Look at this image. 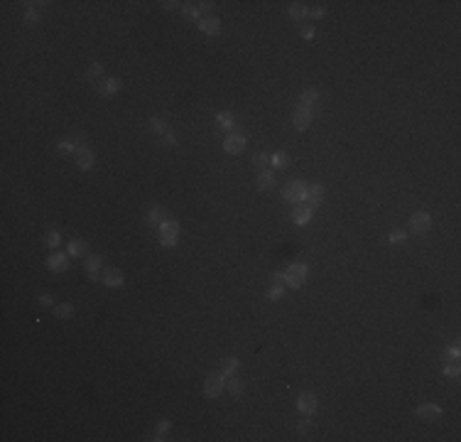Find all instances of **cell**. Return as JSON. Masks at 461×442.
<instances>
[{"label":"cell","mask_w":461,"mask_h":442,"mask_svg":"<svg viewBox=\"0 0 461 442\" xmlns=\"http://www.w3.org/2000/svg\"><path fill=\"white\" fill-rule=\"evenodd\" d=\"M309 278V268L304 263H292L287 270H285V285L287 288H302Z\"/></svg>","instance_id":"6da1fadb"},{"label":"cell","mask_w":461,"mask_h":442,"mask_svg":"<svg viewBox=\"0 0 461 442\" xmlns=\"http://www.w3.org/2000/svg\"><path fill=\"white\" fill-rule=\"evenodd\" d=\"M282 197L290 202V204H304V199H307V184L302 182V179H294V182H290L285 189H282Z\"/></svg>","instance_id":"7a4b0ae2"},{"label":"cell","mask_w":461,"mask_h":442,"mask_svg":"<svg viewBox=\"0 0 461 442\" xmlns=\"http://www.w3.org/2000/svg\"><path fill=\"white\" fill-rule=\"evenodd\" d=\"M223 388H226V376L221 371L206 376V381H204V396L206 398H218L223 393Z\"/></svg>","instance_id":"3957f363"},{"label":"cell","mask_w":461,"mask_h":442,"mask_svg":"<svg viewBox=\"0 0 461 442\" xmlns=\"http://www.w3.org/2000/svg\"><path fill=\"white\" fill-rule=\"evenodd\" d=\"M177 238H179V221L167 219L162 226H160V243L169 248V246L177 243Z\"/></svg>","instance_id":"277c9868"},{"label":"cell","mask_w":461,"mask_h":442,"mask_svg":"<svg viewBox=\"0 0 461 442\" xmlns=\"http://www.w3.org/2000/svg\"><path fill=\"white\" fill-rule=\"evenodd\" d=\"M429 228H432V217H429V212H415V214L410 217V231H412L415 236H424Z\"/></svg>","instance_id":"5b68a950"},{"label":"cell","mask_w":461,"mask_h":442,"mask_svg":"<svg viewBox=\"0 0 461 442\" xmlns=\"http://www.w3.org/2000/svg\"><path fill=\"white\" fill-rule=\"evenodd\" d=\"M312 118H314L312 106H302V103H299V106L294 108V118H292V123H294V128H297L299 133H304V131H309Z\"/></svg>","instance_id":"8992f818"},{"label":"cell","mask_w":461,"mask_h":442,"mask_svg":"<svg viewBox=\"0 0 461 442\" xmlns=\"http://www.w3.org/2000/svg\"><path fill=\"white\" fill-rule=\"evenodd\" d=\"M84 268H86V273H88V278L93 280V283H101V275H103V256L101 253H88L86 256V261H84Z\"/></svg>","instance_id":"52a82bcc"},{"label":"cell","mask_w":461,"mask_h":442,"mask_svg":"<svg viewBox=\"0 0 461 442\" xmlns=\"http://www.w3.org/2000/svg\"><path fill=\"white\" fill-rule=\"evenodd\" d=\"M121 86H123V81H121L118 76H108V79H103V81L96 84V93H98L101 98H111L113 93L121 91Z\"/></svg>","instance_id":"ba28073f"},{"label":"cell","mask_w":461,"mask_h":442,"mask_svg":"<svg viewBox=\"0 0 461 442\" xmlns=\"http://www.w3.org/2000/svg\"><path fill=\"white\" fill-rule=\"evenodd\" d=\"M74 162H76V167L79 170H91L93 165H96V152L91 150V147H86V145H81L79 150H76V157H74Z\"/></svg>","instance_id":"9c48e42d"},{"label":"cell","mask_w":461,"mask_h":442,"mask_svg":"<svg viewBox=\"0 0 461 442\" xmlns=\"http://www.w3.org/2000/svg\"><path fill=\"white\" fill-rule=\"evenodd\" d=\"M415 413H417V418L424 420V423H437V420L442 418V408H439L437 403H422Z\"/></svg>","instance_id":"30bf717a"},{"label":"cell","mask_w":461,"mask_h":442,"mask_svg":"<svg viewBox=\"0 0 461 442\" xmlns=\"http://www.w3.org/2000/svg\"><path fill=\"white\" fill-rule=\"evenodd\" d=\"M47 268H49L52 273H64V270H69V253L52 251L49 258H47Z\"/></svg>","instance_id":"8fae6325"},{"label":"cell","mask_w":461,"mask_h":442,"mask_svg":"<svg viewBox=\"0 0 461 442\" xmlns=\"http://www.w3.org/2000/svg\"><path fill=\"white\" fill-rule=\"evenodd\" d=\"M246 138L241 135V133H228L226 135V140H223V150L228 152V155H241L243 150H246Z\"/></svg>","instance_id":"7c38bea8"},{"label":"cell","mask_w":461,"mask_h":442,"mask_svg":"<svg viewBox=\"0 0 461 442\" xmlns=\"http://www.w3.org/2000/svg\"><path fill=\"white\" fill-rule=\"evenodd\" d=\"M101 283L108 285V288H121L126 283V275H123L121 268H106L103 275H101Z\"/></svg>","instance_id":"4fadbf2b"},{"label":"cell","mask_w":461,"mask_h":442,"mask_svg":"<svg viewBox=\"0 0 461 442\" xmlns=\"http://www.w3.org/2000/svg\"><path fill=\"white\" fill-rule=\"evenodd\" d=\"M317 396L314 393H302L299 398H297V410L302 413V415H314L317 413Z\"/></svg>","instance_id":"5bb4252c"},{"label":"cell","mask_w":461,"mask_h":442,"mask_svg":"<svg viewBox=\"0 0 461 442\" xmlns=\"http://www.w3.org/2000/svg\"><path fill=\"white\" fill-rule=\"evenodd\" d=\"M312 217H314V209H312L309 204H297V207H294V212H292V221H294L297 226L309 223V221H312Z\"/></svg>","instance_id":"9a60e30c"},{"label":"cell","mask_w":461,"mask_h":442,"mask_svg":"<svg viewBox=\"0 0 461 442\" xmlns=\"http://www.w3.org/2000/svg\"><path fill=\"white\" fill-rule=\"evenodd\" d=\"M199 30L204 32V35H211V37H216L218 32H221V20L213 15V17H201L199 20Z\"/></svg>","instance_id":"2e32d148"},{"label":"cell","mask_w":461,"mask_h":442,"mask_svg":"<svg viewBox=\"0 0 461 442\" xmlns=\"http://www.w3.org/2000/svg\"><path fill=\"white\" fill-rule=\"evenodd\" d=\"M81 138L79 135H74V138H64V140H59L57 143V152L62 155V157H66V155H76V150L81 147V143H79Z\"/></svg>","instance_id":"e0dca14e"},{"label":"cell","mask_w":461,"mask_h":442,"mask_svg":"<svg viewBox=\"0 0 461 442\" xmlns=\"http://www.w3.org/2000/svg\"><path fill=\"white\" fill-rule=\"evenodd\" d=\"M322 199H324V187H322V184H309V187H307V199H304V202L314 209V207L322 204Z\"/></svg>","instance_id":"ac0fdd59"},{"label":"cell","mask_w":461,"mask_h":442,"mask_svg":"<svg viewBox=\"0 0 461 442\" xmlns=\"http://www.w3.org/2000/svg\"><path fill=\"white\" fill-rule=\"evenodd\" d=\"M69 256L74 258H81V256H88V246L84 238H71L69 241Z\"/></svg>","instance_id":"d6986e66"},{"label":"cell","mask_w":461,"mask_h":442,"mask_svg":"<svg viewBox=\"0 0 461 442\" xmlns=\"http://www.w3.org/2000/svg\"><path fill=\"white\" fill-rule=\"evenodd\" d=\"M167 219H169V217H167V212H165L162 207H155V209L147 212V223H150V226H157V228H160Z\"/></svg>","instance_id":"ffe728a7"},{"label":"cell","mask_w":461,"mask_h":442,"mask_svg":"<svg viewBox=\"0 0 461 442\" xmlns=\"http://www.w3.org/2000/svg\"><path fill=\"white\" fill-rule=\"evenodd\" d=\"M307 12H309V7H307L304 2H292V5H290V10H287L290 20H294V22H302V20L307 17Z\"/></svg>","instance_id":"44dd1931"},{"label":"cell","mask_w":461,"mask_h":442,"mask_svg":"<svg viewBox=\"0 0 461 442\" xmlns=\"http://www.w3.org/2000/svg\"><path fill=\"white\" fill-rule=\"evenodd\" d=\"M216 123L223 128V131H233V126H236V116L231 113V111H221V113H216Z\"/></svg>","instance_id":"7402d4cb"},{"label":"cell","mask_w":461,"mask_h":442,"mask_svg":"<svg viewBox=\"0 0 461 442\" xmlns=\"http://www.w3.org/2000/svg\"><path fill=\"white\" fill-rule=\"evenodd\" d=\"M275 187V175L270 172V170H263L260 175H258V189L260 192H270Z\"/></svg>","instance_id":"603a6c76"},{"label":"cell","mask_w":461,"mask_h":442,"mask_svg":"<svg viewBox=\"0 0 461 442\" xmlns=\"http://www.w3.org/2000/svg\"><path fill=\"white\" fill-rule=\"evenodd\" d=\"M226 391L231 393V398H241V393H243V383H241V378H238V376H228V381H226Z\"/></svg>","instance_id":"cb8c5ba5"},{"label":"cell","mask_w":461,"mask_h":442,"mask_svg":"<svg viewBox=\"0 0 461 442\" xmlns=\"http://www.w3.org/2000/svg\"><path fill=\"white\" fill-rule=\"evenodd\" d=\"M287 162H290V155H287V152H282V150L270 155V165H272L275 170H285V167H287Z\"/></svg>","instance_id":"d4e9b609"},{"label":"cell","mask_w":461,"mask_h":442,"mask_svg":"<svg viewBox=\"0 0 461 442\" xmlns=\"http://www.w3.org/2000/svg\"><path fill=\"white\" fill-rule=\"evenodd\" d=\"M285 280H272V285L267 288V300H280L285 295Z\"/></svg>","instance_id":"484cf974"},{"label":"cell","mask_w":461,"mask_h":442,"mask_svg":"<svg viewBox=\"0 0 461 442\" xmlns=\"http://www.w3.org/2000/svg\"><path fill=\"white\" fill-rule=\"evenodd\" d=\"M52 309H54V317H57V319H69V317L74 314V305H69V302H59V305H54Z\"/></svg>","instance_id":"4316f807"},{"label":"cell","mask_w":461,"mask_h":442,"mask_svg":"<svg viewBox=\"0 0 461 442\" xmlns=\"http://www.w3.org/2000/svg\"><path fill=\"white\" fill-rule=\"evenodd\" d=\"M238 366H241V364H238V359H236V356H231V359H226V361H223V366H221V373H223L226 378H228V376H236Z\"/></svg>","instance_id":"83f0119b"},{"label":"cell","mask_w":461,"mask_h":442,"mask_svg":"<svg viewBox=\"0 0 461 442\" xmlns=\"http://www.w3.org/2000/svg\"><path fill=\"white\" fill-rule=\"evenodd\" d=\"M169 430H172V423H169V420H160L157 428H155V438H152V440H157V442L165 440V435H167Z\"/></svg>","instance_id":"f1b7e54d"},{"label":"cell","mask_w":461,"mask_h":442,"mask_svg":"<svg viewBox=\"0 0 461 442\" xmlns=\"http://www.w3.org/2000/svg\"><path fill=\"white\" fill-rule=\"evenodd\" d=\"M182 12H184L187 20H201V15H199V5H194V2H182Z\"/></svg>","instance_id":"f546056e"},{"label":"cell","mask_w":461,"mask_h":442,"mask_svg":"<svg viewBox=\"0 0 461 442\" xmlns=\"http://www.w3.org/2000/svg\"><path fill=\"white\" fill-rule=\"evenodd\" d=\"M27 7H25V22L27 25H37L40 22V15H37V10H35V2H25Z\"/></svg>","instance_id":"4dcf8cb0"},{"label":"cell","mask_w":461,"mask_h":442,"mask_svg":"<svg viewBox=\"0 0 461 442\" xmlns=\"http://www.w3.org/2000/svg\"><path fill=\"white\" fill-rule=\"evenodd\" d=\"M44 243H47L52 251H57V248H59V243H62V233H59V231H47Z\"/></svg>","instance_id":"1f68e13d"},{"label":"cell","mask_w":461,"mask_h":442,"mask_svg":"<svg viewBox=\"0 0 461 442\" xmlns=\"http://www.w3.org/2000/svg\"><path fill=\"white\" fill-rule=\"evenodd\" d=\"M319 98V93L314 91V88H307V91H302V96H299V103L302 106H314V101Z\"/></svg>","instance_id":"d6a6232c"},{"label":"cell","mask_w":461,"mask_h":442,"mask_svg":"<svg viewBox=\"0 0 461 442\" xmlns=\"http://www.w3.org/2000/svg\"><path fill=\"white\" fill-rule=\"evenodd\" d=\"M267 165H270V155H267V152H258V155L253 157V167H255V170L263 172Z\"/></svg>","instance_id":"836d02e7"},{"label":"cell","mask_w":461,"mask_h":442,"mask_svg":"<svg viewBox=\"0 0 461 442\" xmlns=\"http://www.w3.org/2000/svg\"><path fill=\"white\" fill-rule=\"evenodd\" d=\"M461 368H459V361H447L444 364V376L447 378H459Z\"/></svg>","instance_id":"e575fe53"},{"label":"cell","mask_w":461,"mask_h":442,"mask_svg":"<svg viewBox=\"0 0 461 442\" xmlns=\"http://www.w3.org/2000/svg\"><path fill=\"white\" fill-rule=\"evenodd\" d=\"M101 74H103V64L93 62V64H91V67L86 69V79H88V81H96V79H98Z\"/></svg>","instance_id":"d590c367"},{"label":"cell","mask_w":461,"mask_h":442,"mask_svg":"<svg viewBox=\"0 0 461 442\" xmlns=\"http://www.w3.org/2000/svg\"><path fill=\"white\" fill-rule=\"evenodd\" d=\"M461 356V349L459 344H454V347H449V349H444V361H459Z\"/></svg>","instance_id":"8d00e7d4"},{"label":"cell","mask_w":461,"mask_h":442,"mask_svg":"<svg viewBox=\"0 0 461 442\" xmlns=\"http://www.w3.org/2000/svg\"><path fill=\"white\" fill-rule=\"evenodd\" d=\"M150 131H152V133H162V135H165V118H160V116L150 118Z\"/></svg>","instance_id":"74e56055"},{"label":"cell","mask_w":461,"mask_h":442,"mask_svg":"<svg viewBox=\"0 0 461 442\" xmlns=\"http://www.w3.org/2000/svg\"><path fill=\"white\" fill-rule=\"evenodd\" d=\"M199 15L201 17H213V2H199Z\"/></svg>","instance_id":"f35d334b"},{"label":"cell","mask_w":461,"mask_h":442,"mask_svg":"<svg viewBox=\"0 0 461 442\" xmlns=\"http://www.w3.org/2000/svg\"><path fill=\"white\" fill-rule=\"evenodd\" d=\"M40 307H54V295H49V293H42L40 295Z\"/></svg>","instance_id":"ab89813d"},{"label":"cell","mask_w":461,"mask_h":442,"mask_svg":"<svg viewBox=\"0 0 461 442\" xmlns=\"http://www.w3.org/2000/svg\"><path fill=\"white\" fill-rule=\"evenodd\" d=\"M405 238H407V233H405V231H393V233L388 236V243H402Z\"/></svg>","instance_id":"60d3db41"},{"label":"cell","mask_w":461,"mask_h":442,"mask_svg":"<svg viewBox=\"0 0 461 442\" xmlns=\"http://www.w3.org/2000/svg\"><path fill=\"white\" fill-rule=\"evenodd\" d=\"M162 145H165V147H174V145H177V135H174V133H165V135H162Z\"/></svg>","instance_id":"b9f144b4"},{"label":"cell","mask_w":461,"mask_h":442,"mask_svg":"<svg viewBox=\"0 0 461 442\" xmlns=\"http://www.w3.org/2000/svg\"><path fill=\"white\" fill-rule=\"evenodd\" d=\"M309 428H312V415H304V420L299 423V428H297V430H299V433L304 435V433H307Z\"/></svg>","instance_id":"7bdbcfd3"},{"label":"cell","mask_w":461,"mask_h":442,"mask_svg":"<svg viewBox=\"0 0 461 442\" xmlns=\"http://www.w3.org/2000/svg\"><path fill=\"white\" fill-rule=\"evenodd\" d=\"M162 5V10H177L182 2H177V0H165V2H160Z\"/></svg>","instance_id":"ee69618b"},{"label":"cell","mask_w":461,"mask_h":442,"mask_svg":"<svg viewBox=\"0 0 461 442\" xmlns=\"http://www.w3.org/2000/svg\"><path fill=\"white\" fill-rule=\"evenodd\" d=\"M307 17H314V20H319V17H324V7H312V10L307 12Z\"/></svg>","instance_id":"f6af8a7d"},{"label":"cell","mask_w":461,"mask_h":442,"mask_svg":"<svg viewBox=\"0 0 461 442\" xmlns=\"http://www.w3.org/2000/svg\"><path fill=\"white\" fill-rule=\"evenodd\" d=\"M314 35H317V32H314V27H312V25L302 30V37H304V40H314Z\"/></svg>","instance_id":"bcb514c9"}]
</instances>
